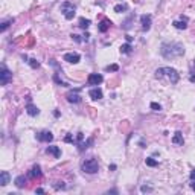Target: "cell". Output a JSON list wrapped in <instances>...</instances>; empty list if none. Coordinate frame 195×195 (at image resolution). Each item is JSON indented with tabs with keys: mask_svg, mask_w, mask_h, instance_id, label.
Wrapping results in <instances>:
<instances>
[{
	"mask_svg": "<svg viewBox=\"0 0 195 195\" xmlns=\"http://www.w3.org/2000/svg\"><path fill=\"white\" fill-rule=\"evenodd\" d=\"M160 54L166 59H174L177 57H182L184 54V47L180 43H163L160 47Z\"/></svg>",
	"mask_w": 195,
	"mask_h": 195,
	"instance_id": "cell-1",
	"label": "cell"
},
{
	"mask_svg": "<svg viewBox=\"0 0 195 195\" xmlns=\"http://www.w3.org/2000/svg\"><path fill=\"white\" fill-rule=\"evenodd\" d=\"M165 76L171 81L172 84H177L178 80H180L178 72L175 69H172V67H160V69L156 70V78H157V80H162V78H165Z\"/></svg>",
	"mask_w": 195,
	"mask_h": 195,
	"instance_id": "cell-2",
	"label": "cell"
},
{
	"mask_svg": "<svg viewBox=\"0 0 195 195\" xmlns=\"http://www.w3.org/2000/svg\"><path fill=\"white\" fill-rule=\"evenodd\" d=\"M75 11H76V8H75V5L70 3V2H64V3L61 5V12H63V15H64L66 20H72V18L75 17V14H76Z\"/></svg>",
	"mask_w": 195,
	"mask_h": 195,
	"instance_id": "cell-3",
	"label": "cell"
},
{
	"mask_svg": "<svg viewBox=\"0 0 195 195\" xmlns=\"http://www.w3.org/2000/svg\"><path fill=\"white\" fill-rule=\"evenodd\" d=\"M82 171L87 172V174H96L99 171V165L96 159H89L82 163Z\"/></svg>",
	"mask_w": 195,
	"mask_h": 195,
	"instance_id": "cell-4",
	"label": "cell"
},
{
	"mask_svg": "<svg viewBox=\"0 0 195 195\" xmlns=\"http://www.w3.org/2000/svg\"><path fill=\"white\" fill-rule=\"evenodd\" d=\"M11 80H12V73L5 66H2V69H0V82H2V85H8L11 82Z\"/></svg>",
	"mask_w": 195,
	"mask_h": 195,
	"instance_id": "cell-5",
	"label": "cell"
},
{
	"mask_svg": "<svg viewBox=\"0 0 195 195\" xmlns=\"http://www.w3.org/2000/svg\"><path fill=\"white\" fill-rule=\"evenodd\" d=\"M102 81H104V76L101 75V73H90L89 78H87L89 85H99Z\"/></svg>",
	"mask_w": 195,
	"mask_h": 195,
	"instance_id": "cell-6",
	"label": "cell"
},
{
	"mask_svg": "<svg viewBox=\"0 0 195 195\" xmlns=\"http://www.w3.org/2000/svg\"><path fill=\"white\" fill-rule=\"evenodd\" d=\"M80 54H76V52H69V54L64 55V61H67L70 64H76V63H80Z\"/></svg>",
	"mask_w": 195,
	"mask_h": 195,
	"instance_id": "cell-7",
	"label": "cell"
},
{
	"mask_svg": "<svg viewBox=\"0 0 195 195\" xmlns=\"http://www.w3.org/2000/svg\"><path fill=\"white\" fill-rule=\"evenodd\" d=\"M37 139H38L40 142H52V140H54V134H52L50 131H40V133L37 134Z\"/></svg>",
	"mask_w": 195,
	"mask_h": 195,
	"instance_id": "cell-8",
	"label": "cell"
},
{
	"mask_svg": "<svg viewBox=\"0 0 195 195\" xmlns=\"http://www.w3.org/2000/svg\"><path fill=\"white\" fill-rule=\"evenodd\" d=\"M66 98H67V101L70 104H78L81 102V96L78 95V90H73V92H69L66 95Z\"/></svg>",
	"mask_w": 195,
	"mask_h": 195,
	"instance_id": "cell-9",
	"label": "cell"
},
{
	"mask_svg": "<svg viewBox=\"0 0 195 195\" xmlns=\"http://www.w3.org/2000/svg\"><path fill=\"white\" fill-rule=\"evenodd\" d=\"M140 23H142V29H143V31H149V29H151V15L143 14V15L140 17Z\"/></svg>",
	"mask_w": 195,
	"mask_h": 195,
	"instance_id": "cell-10",
	"label": "cell"
},
{
	"mask_svg": "<svg viewBox=\"0 0 195 195\" xmlns=\"http://www.w3.org/2000/svg\"><path fill=\"white\" fill-rule=\"evenodd\" d=\"M46 152H47V154H50V156H54L55 159H59V157H61V149L58 148V146H55V145H52V146H47Z\"/></svg>",
	"mask_w": 195,
	"mask_h": 195,
	"instance_id": "cell-11",
	"label": "cell"
},
{
	"mask_svg": "<svg viewBox=\"0 0 195 195\" xmlns=\"http://www.w3.org/2000/svg\"><path fill=\"white\" fill-rule=\"evenodd\" d=\"M89 96L92 98L93 101H99V99H102V90L101 89H92L90 92H89Z\"/></svg>",
	"mask_w": 195,
	"mask_h": 195,
	"instance_id": "cell-12",
	"label": "cell"
},
{
	"mask_svg": "<svg viewBox=\"0 0 195 195\" xmlns=\"http://www.w3.org/2000/svg\"><path fill=\"white\" fill-rule=\"evenodd\" d=\"M9 180H11L9 172H8V171H2V172H0V184H2V186H6V184L9 183Z\"/></svg>",
	"mask_w": 195,
	"mask_h": 195,
	"instance_id": "cell-13",
	"label": "cell"
},
{
	"mask_svg": "<svg viewBox=\"0 0 195 195\" xmlns=\"http://www.w3.org/2000/svg\"><path fill=\"white\" fill-rule=\"evenodd\" d=\"M43 175V172H41V168L38 166V165H35L34 168L31 169V172H29V177L31 178H40Z\"/></svg>",
	"mask_w": 195,
	"mask_h": 195,
	"instance_id": "cell-14",
	"label": "cell"
},
{
	"mask_svg": "<svg viewBox=\"0 0 195 195\" xmlns=\"http://www.w3.org/2000/svg\"><path fill=\"white\" fill-rule=\"evenodd\" d=\"M110 24H111V22H110V20L104 18L102 22L98 24V31H99V32H107V31H108V28H110Z\"/></svg>",
	"mask_w": 195,
	"mask_h": 195,
	"instance_id": "cell-15",
	"label": "cell"
},
{
	"mask_svg": "<svg viewBox=\"0 0 195 195\" xmlns=\"http://www.w3.org/2000/svg\"><path fill=\"white\" fill-rule=\"evenodd\" d=\"M26 111H28V115H29V116H37L38 113H40L38 107H35L34 104H31V102L26 105Z\"/></svg>",
	"mask_w": 195,
	"mask_h": 195,
	"instance_id": "cell-16",
	"label": "cell"
},
{
	"mask_svg": "<svg viewBox=\"0 0 195 195\" xmlns=\"http://www.w3.org/2000/svg\"><path fill=\"white\" fill-rule=\"evenodd\" d=\"M182 18H183V20H175V22H174V28H175V29H186V28H187V20H186V17H182Z\"/></svg>",
	"mask_w": 195,
	"mask_h": 195,
	"instance_id": "cell-17",
	"label": "cell"
},
{
	"mask_svg": "<svg viewBox=\"0 0 195 195\" xmlns=\"http://www.w3.org/2000/svg\"><path fill=\"white\" fill-rule=\"evenodd\" d=\"M172 143H175V145H183L184 143L183 134H182L180 131H177V133L174 134V137H172Z\"/></svg>",
	"mask_w": 195,
	"mask_h": 195,
	"instance_id": "cell-18",
	"label": "cell"
},
{
	"mask_svg": "<svg viewBox=\"0 0 195 195\" xmlns=\"http://www.w3.org/2000/svg\"><path fill=\"white\" fill-rule=\"evenodd\" d=\"M24 184H26V178H24V175H18L17 178H15V186L17 187H24Z\"/></svg>",
	"mask_w": 195,
	"mask_h": 195,
	"instance_id": "cell-19",
	"label": "cell"
},
{
	"mask_svg": "<svg viewBox=\"0 0 195 195\" xmlns=\"http://www.w3.org/2000/svg\"><path fill=\"white\" fill-rule=\"evenodd\" d=\"M131 44L130 43H125V44H122L121 46V54H125V55H128V54H131Z\"/></svg>",
	"mask_w": 195,
	"mask_h": 195,
	"instance_id": "cell-20",
	"label": "cell"
},
{
	"mask_svg": "<svg viewBox=\"0 0 195 195\" xmlns=\"http://www.w3.org/2000/svg\"><path fill=\"white\" fill-rule=\"evenodd\" d=\"M90 26V20L89 18H80V28L81 29H87Z\"/></svg>",
	"mask_w": 195,
	"mask_h": 195,
	"instance_id": "cell-21",
	"label": "cell"
},
{
	"mask_svg": "<svg viewBox=\"0 0 195 195\" xmlns=\"http://www.w3.org/2000/svg\"><path fill=\"white\" fill-rule=\"evenodd\" d=\"M128 9V5L126 3H121V5H116L115 6V12H124Z\"/></svg>",
	"mask_w": 195,
	"mask_h": 195,
	"instance_id": "cell-22",
	"label": "cell"
},
{
	"mask_svg": "<svg viewBox=\"0 0 195 195\" xmlns=\"http://www.w3.org/2000/svg\"><path fill=\"white\" fill-rule=\"evenodd\" d=\"M145 163H146V166H151V168H154V166H157V165H159V162L154 160L152 157H148V159L145 160Z\"/></svg>",
	"mask_w": 195,
	"mask_h": 195,
	"instance_id": "cell-23",
	"label": "cell"
},
{
	"mask_svg": "<svg viewBox=\"0 0 195 195\" xmlns=\"http://www.w3.org/2000/svg\"><path fill=\"white\" fill-rule=\"evenodd\" d=\"M12 22H14V20H8V22H3V23H2V26H0V31H2V32H5V31H6V29L9 28V24H11Z\"/></svg>",
	"mask_w": 195,
	"mask_h": 195,
	"instance_id": "cell-24",
	"label": "cell"
},
{
	"mask_svg": "<svg viewBox=\"0 0 195 195\" xmlns=\"http://www.w3.org/2000/svg\"><path fill=\"white\" fill-rule=\"evenodd\" d=\"M54 81H55L57 84H59V85H63V87H67V85H69L67 82H64V81L59 80V76H58V75H54Z\"/></svg>",
	"mask_w": 195,
	"mask_h": 195,
	"instance_id": "cell-25",
	"label": "cell"
},
{
	"mask_svg": "<svg viewBox=\"0 0 195 195\" xmlns=\"http://www.w3.org/2000/svg\"><path fill=\"white\" fill-rule=\"evenodd\" d=\"M28 63H29V66H31L32 69H38V67H40V63H38L37 59H34V58H32V59H29Z\"/></svg>",
	"mask_w": 195,
	"mask_h": 195,
	"instance_id": "cell-26",
	"label": "cell"
},
{
	"mask_svg": "<svg viewBox=\"0 0 195 195\" xmlns=\"http://www.w3.org/2000/svg\"><path fill=\"white\" fill-rule=\"evenodd\" d=\"M105 70H107V72H116V70H119V66H117V64H111V66H107Z\"/></svg>",
	"mask_w": 195,
	"mask_h": 195,
	"instance_id": "cell-27",
	"label": "cell"
},
{
	"mask_svg": "<svg viewBox=\"0 0 195 195\" xmlns=\"http://www.w3.org/2000/svg\"><path fill=\"white\" fill-rule=\"evenodd\" d=\"M151 108H152L154 111H160V110H162V107L157 102H151Z\"/></svg>",
	"mask_w": 195,
	"mask_h": 195,
	"instance_id": "cell-28",
	"label": "cell"
},
{
	"mask_svg": "<svg viewBox=\"0 0 195 195\" xmlns=\"http://www.w3.org/2000/svg\"><path fill=\"white\" fill-rule=\"evenodd\" d=\"M140 191H142V192H151L152 187H151V186H146V184H143V186L140 187Z\"/></svg>",
	"mask_w": 195,
	"mask_h": 195,
	"instance_id": "cell-29",
	"label": "cell"
},
{
	"mask_svg": "<svg viewBox=\"0 0 195 195\" xmlns=\"http://www.w3.org/2000/svg\"><path fill=\"white\" fill-rule=\"evenodd\" d=\"M70 37H72V38L76 41V43H81V41H82V38H80V35H76V34H72Z\"/></svg>",
	"mask_w": 195,
	"mask_h": 195,
	"instance_id": "cell-30",
	"label": "cell"
},
{
	"mask_svg": "<svg viewBox=\"0 0 195 195\" xmlns=\"http://www.w3.org/2000/svg\"><path fill=\"white\" fill-rule=\"evenodd\" d=\"M64 140H66V142H67V143H75V140H73V139H72V136H70V134H67V136H66V137H64Z\"/></svg>",
	"mask_w": 195,
	"mask_h": 195,
	"instance_id": "cell-31",
	"label": "cell"
},
{
	"mask_svg": "<svg viewBox=\"0 0 195 195\" xmlns=\"http://www.w3.org/2000/svg\"><path fill=\"white\" fill-rule=\"evenodd\" d=\"M89 37H90V34H89V32H85V34L82 35V41H89Z\"/></svg>",
	"mask_w": 195,
	"mask_h": 195,
	"instance_id": "cell-32",
	"label": "cell"
},
{
	"mask_svg": "<svg viewBox=\"0 0 195 195\" xmlns=\"http://www.w3.org/2000/svg\"><path fill=\"white\" fill-rule=\"evenodd\" d=\"M189 177H191V180L194 182V180H195V169H192V172H191V175H189Z\"/></svg>",
	"mask_w": 195,
	"mask_h": 195,
	"instance_id": "cell-33",
	"label": "cell"
},
{
	"mask_svg": "<svg viewBox=\"0 0 195 195\" xmlns=\"http://www.w3.org/2000/svg\"><path fill=\"white\" fill-rule=\"evenodd\" d=\"M126 41H128V43H131V41H133V37H130V35H126Z\"/></svg>",
	"mask_w": 195,
	"mask_h": 195,
	"instance_id": "cell-34",
	"label": "cell"
},
{
	"mask_svg": "<svg viewBox=\"0 0 195 195\" xmlns=\"http://www.w3.org/2000/svg\"><path fill=\"white\" fill-rule=\"evenodd\" d=\"M37 194H44V191H43L41 187H38V189H37Z\"/></svg>",
	"mask_w": 195,
	"mask_h": 195,
	"instance_id": "cell-35",
	"label": "cell"
},
{
	"mask_svg": "<svg viewBox=\"0 0 195 195\" xmlns=\"http://www.w3.org/2000/svg\"><path fill=\"white\" fill-rule=\"evenodd\" d=\"M189 80H191V82H195V75H194V73L191 75V78H189Z\"/></svg>",
	"mask_w": 195,
	"mask_h": 195,
	"instance_id": "cell-36",
	"label": "cell"
},
{
	"mask_svg": "<svg viewBox=\"0 0 195 195\" xmlns=\"http://www.w3.org/2000/svg\"><path fill=\"white\" fill-rule=\"evenodd\" d=\"M191 187H192V191H195V180H194V183L191 184Z\"/></svg>",
	"mask_w": 195,
	"mask_h": 195,
	"instance_id": "cell-37",
	"label": "cell"
},
{
	"mask_svg": "<svg viewBox=\"0 0 195 195\" xmlns=\"http://www.w3.org/2000/svg\"><path fill=\"white\" fill-rule=\"evenodd\" d=\"M194 64H195V63H194Z\"/></svg>",
	"mask_w": 195,
	"mask_h": 195,
	"instance_id": "cell-38",
	"label": "cell"
}]
</instances>
